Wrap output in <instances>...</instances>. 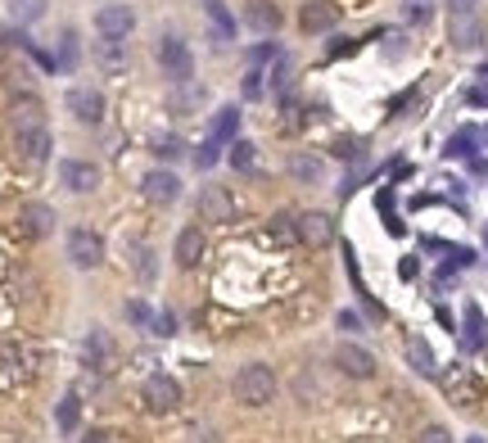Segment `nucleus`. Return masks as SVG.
<instances>
[{"mask_svg":"<svg viewBox=\"0 0 488 443\" xmlns=\"http://www.w3.org/2000/svg\"><path fill=\"white\" fill-rule=\"evenodd\" d=\"M294 226H299V240L312 244V249H326V244L335 240V222L326 218V213H299Z\"/></svg>","mask_w":488,"mask_h":443,"instance_id":"obj_13","label":"nucleus"},{"mask_svg":"<svg viewBox=\"0 0 488 443\" xmlns=\"http://www.w3.org/2000/svg\"><path fill=\"white\" fill-rule=\"evenodd\" d=\"M471 443H480V439H471Z\"/></svg>","mask_w":488,"mask_h":443,"instance_id":"obj_41","label":"nucleus"},{"mask_svg":"<svg viewBox=\"0 0 488 443\" xmlns=\"http://www.w3.org/2000/svg\"><path fill=\"white\" fill-rule=\"evenodd\" d=\"M471 105H488V91H471Z\"/></svg>","mask_w":488,"mask_h":443,"instance_id":"obj_40","label":"nucleus"},{"mask_svg":"<svg viewBox=\"0 0 488 443\" xmlns=\"http://www.w3.org/2000/svg\"><path fill=\"white\" fill-rule=\"evenodd\" d=\"M68 113L77 122H86V127H100L105 122V96L96 87H73L68 91Z\"/></svg>","mask_w":488,"mask_h":443,"instance_id":"obj_8","label":"nucleus"},{"mask_svg":"<svg viewBox=\"0 0 488 443\" xmlns=\"http://www.w3.org/2000/svg\"><path fill=\"white\" fill-rule=\"evenodd\" d=\"M416 443H452V435H448L443 426H425V430L416 435Z\"/></svg>","mask_w":488,"mask_h":443,"instance_id":"obj_36","label":"nucleus"},{"mask_svg":"<svg viewBox=\"0 0 488 443\" xmlns=\"http://www.w3.org/2000/svg\"><path fill=\"white\" fill-rule=\"evenodd\" d=\"M77 421H82V403H77V394H68V398L59 403V412H55V426L68 435V430H77Z\"/></svg>","mask_w":488,"mask_h":443,"instance_id":"obj_25","label":"nucleus"},{"mask_svg":"<svg viewBox=\"0 0 488 443\" xmlns=\"http://www.w3.org/2000/svg\"><path fill=\"white\" fill-rule=\"evenodd\" d=\"M127 317H131L136 326H149V322H154V313H149L140 299H131V304H127Z\"/></svg>","mask_w":488,"mask_h":443,"instance_id":"obj_35","label":"nucleus"},{"mask_svg":"<svg viewBox=\"0 0 488 443\" xmlns=\"http://www.w3.org/2000/svg\"><path fill=\"white\" fill-rule=\"evenodd\" d=\"M59 64H64V68H77V32H64V36H59Z\"/></svg>","mask_w":488,"mask_h":443,"instance_id":"obj_31","label":"nucleus"},{"mask_svg":"<svg viewBox=\"0 0 488 443\" xmlns=\"http://www.w3.org/2000/svg\"><path fill=\"white\" fill-rule=\"evenodd\" d=\"M149 331H154V335H172V331H177V322H172L168 313H158V317L149 322Z\"/></svg>","mask_w":488,"mask_h":443,"instance_id":"obj_37","label":"nucleus"},{"mask_svg":"<svg viewBox=\"0 0 488 443\" xmlns=\"http://www.w3.org/2000/svg\"><path fill=\"white\" fill-rule=\"evenodd\" d=\"M149 154H154V159H163V163H168V159L177 163V159L186 154V140H181V136H154V145H149Z\"/></svg>","mask_w":488,"mask_h":443,"instance_id":"obj_24","label":"nucleus"},{"mask_svg":"<svg viewBox=\"0 0 488 443\" xmlns=\"http://www.w3.org/2000/svg\"><path fill=\"white\" fill-rule=\"evenodd\" d=\"M204 253H208V240H204V231L199 226H181V235H177V267H199L204 263Z\"/></svg>","mask_w":488,"mask_h":443,"instance_id":"obj_14","label":"nucleus"},{"mask_svg":"<svg viewBox=\"0 0 488 443\" xmlns=\"http://www.w3.org/2000/svg\"><path fill=\"white\" fill-rule=\"evenodd\" d=\"M82 443H109V435H105V430H96V435H86Z\"/></svg>","mask_w":488,"mask_h":443,"instance_id":"obj_39","label":"nucleus"},{"mask_svg":"<svg viewBox=\"0 0 488 443\" xmlns=\"http://www.w3.org/2000/svg\"><path fill=\"white\" fill-rule=\"evenodd\" d=\"M262 96V68H249L244 73V100H258Z\"/></svg>","mask_w":488,"mask_h":443,"instance_id":"obj_33","label":"nucleus"},{"mask_svg":"<svg viewBox=\"0 0 488 443\" xmlns=\"http://www.w3.org/2000/svg\"><path fill=\"white\" fill-rule=\"evenodd\" d=\"M236 131H240V109H236V105H222V109L213 113V131H208V136H213L218 145H227V140H236Z\"/></svg>","mask_w":488,"mask_h":443,"instance_id":"obj_22","label":"nucleus"},{"mask_svg":"<svg viewBox=\"0 0 488 443\" xmlns=\"http://www.w3.org/2000/svg\"><path fill=\"white\" fill-rule=\"evenodd\" d=\"M443 385H448V394H452V398H471V394H475V385L466 380V371H448V376H443Z\"/></svg>","mask_w":488,"mask_h":443,"instance_id":"obj_29","label":"nucleus"},{"mask_svg":"<svg viewBox=\"0 0 488 443\" xmlns=\"http://www.w3.org/2000/svg\"><path fill=\"white\" fill-rule=\"evenodd\" d=\"M231 168H236V172H249V168H253V145H249V140H231Z\"/></svg>","mask_w":488,"mask_h":443,"instance_id":"obj_30","label":"nucleus"},{"mask_svg":"<svg viewBox=\"0 0 488 443\" xmlns=\"http://www.w3.org/2000/svg\"><path fill=\"white\" fill-rule=\"evenodd\" d=\"M100 64H105L109 73H122V64H127V50H122V41H100Z\"/></svg>","mask_w":488,"mask_h":443,"instance_id":"obj_28","label":"nucleus"},{"mask_svg":"<svg viewBox=\"0 0 488 443\" xmlns=\"http://www.w3.org/2000/svg\"><path fill=\"white\" fill-rule=\"evenodd\" d=\"M244 23H249L253 32L271 36V32H280V5H276V0H249V5H244Z\"/></svg>","mask_w":488,"mask_h":443,"instance_id":"obj_15","label":"nucleus"},{"mask_svg":"<svg viewBox=\"0 0 488 443\" xmlns=\"http://www.w3.org/2000/svg\"><path fill=\"white\" fill-rule=\"evenodd\" d=\"M290 177L303 181V186H317V181L326 177V163L312 159V154H290Z\"/></svg>","mask_w":488,"mask_h":443,"instance_id":"obj_21","label":"nucleus"},{"mask_svg":"<svg viewBox=\"0 0 488 443\" xmlns=\"http://www.w3.org/2000/svg\"><path fill=\"white\" fill-rule=\"evenodd\" d=\"M407 362H412V371H416V376H439L434 353H430V344H425V339H407Z\"/></svg>","mask_w":488,"mask_h":443,"instance_id":"obj_23","label":"nucleus"},{"mask_svg":"<svg viewBox=\"0 0 488 443\" xmlns=\"http://www.w3.org/2000/svg\"><path fill=\"white\" fill-rule=\"evenodd\" d=\"M23 231H27L32 240L50 235V231H55V209H50V204H27V209H23Z\"/></svg>","mask_w":488,"mask_h":443,"instance_id":"obj_20","label":"nucleus"},{"mask_svg":"<svg viewBox=\"0 0 488 443\" xmlns=\"http://www.w3.org/2000/svg\"><path fill=\"white\" fill-rule=\"evenodd\" d=\"M335 366H340L349 380H371V376H375V357L366 353L362 344H340V348H335Z\"/></svg>","mask_w":488,"mask_h":443,"instance_id":"obj_12","label":"nucleus"},{"mask_svg":"<svg viewBox=\"0 0 488 443\" xmlns=\"http://www.w3.org/2000/svg\"><path fill=\"white\" fill-rule=\"evenodd\" d=\"M140 195H145L149 204H177V200H181V177H177L172 168H154V172L140 177Z\"/></svg>","mask_w":488,"mask_h":443,"instance_id":"obj_6","label":"nucleus"},{"mask_svg":"<svg viewBox=\"0 0 488 443\" xmlns=\"http://www.w3.org/2000/svg\"><path fill=\"white\" fill-rule=\"evenodd\" d=\"M475 5H480V0H448L452 14H475Z\"/></svg>","mask_w":488,"mask_h":443,"instance_id":"obj_38","label":"nucleus"},{"mask_svg":"<svg viewBox=\"0 0 488 443\" xmlns=\"http://www.w3.org/2000/svg\"><path fill=\"white\" fill-rule=\"evenodd\" d=\"M335 23H340V5H335V0H308V5L299 9V27H303L308 36L330 32Z\"/></svg>","mask_w":488,"mask_h":443,"instance_id":"obj_11","label":"nucleus"},{"mask_svg":"<svg viewBox=\"0 0 488 443\" xmlns=\"http://www.w3.org/2000/svg\"><path fill=\"white\" fill-rule=\"evenodd\" d=\"M14 145H18V159L23 163H32V168H41L46 159H50V131L46 127H27V131H14Z\"/></svg>","mask_w":488,"mask_h":443,"instance_id":"obj_10","label":"nucleus"},{"mask_svg":"<svg viewBox=\"0 0 488 443\" xmlns=\"http://www.w3.org/2000/svg\"><path fill=\"white\" fill-rule=\"evenodd\" d=\"M271 235L276 240H299V226H294V218H271Z\"/></svg>","mask_w":488,"mask_h":443,"instance_id":"obj_34","label":"nucleus"},{"mask_svg":"<svg viewBox=\"0 0 488 443\" xmlns=\"http://www.w3.org/2000/svg\"><path fill=\"white\" fill-rule=\"evenodd\" d=\"M434 18V0H402V23H430Z\"/></svg>","mask_w":488,"mask_h":443,"instance_id":"obj_27","label":"nucleus"},{"mask_svg":"<svg viewBox=\"0 0 488 443\" xmlns=\"http://www.w3.org/2000/svg\"><path fill=\"white\" fill-rule=\"evenodd\" d=\"M158 64H163V73H168L177 87L195 77V55H190V46H186L181 36H163V41H158Z\"/></svg>","mask_w":488,"mask_h":443,"instance_id":"obj_2","label":"nucleus"},{"mask_svg":"<svg viewBox=\"0 0 488 443\" xmlns=\"http://www.w3.org/2000/svg\"><path fill=\"white\" fill-rule=\"evenodd\" d=\"M231 389H236V398H240L244 407H267L276 398V371L262 366V362H249V366L236 371Z\"/></svg>","mask_w":488,"mask_h":443,"instance_id":"obj_1","label":"nucleus"},{"mask_svg":"<svg viewBox=\"0 0 488 443\" xmlns=\"http://www.w3.org/2000/svg\"><path fill=\"white\" fill-rule=\"evenodd\" d=\"M82 353H86V366H96V371H109V366H114V339L105 331L86 335V348H82Z\"/></svg>","mask_w":488,"mask_h":443,"instance_id":"obj_18","label":"nucleus"},{"mask_svg":"<svg viewBox=\"0 0 488 443\" xmlns=\"http://www.w3.org/2000/svg\"><path fill=\"white\" fill-rule=\"evenodd\" d=\"M14 23H41L46 18V0H9Z\"/></svg>","mask_w":488,"mask_h":443,"instance_id":"obj_26","label":"nucleus"},{"mask_svg":"<svg viewBox=\"0 0 488 443\" xmlns=\"http://www.w3.org/2000/svg\"><path fill=\"white\" fill-rule=\"evenodd\" d=\"M448 36H452V46H457V50H471V46H480V41H484V23H480L475 14H452Z\"/></svg>","mask_w":488,"mask_h":443,"instance_id":"obj_17","label":"nucleus"},{"mask_svg":"<svg viewBox=\"0 0 488 443\" xmlns=\"http://www.w3.org/2000/svg\"><path fill=\"white\" fill-rule=\"evenodd\" d=\"M204 14H208V27H213V41H236V18H231V9L222 5V0H208L204 5Z\"/></svg>","mask_w":488,"mask_h":443,"instance_id":"obj_19","label":"nucleus"},{"mask_svg":"<svg viewBox=\"0 0 488 443\" xmlns=\"http://www.w3.org/2000/svg\"><path fill=\"white\" fill-rule=\"evenodd\" d=\"M140 398H145V407H149L154 417H168V412H177V407H181V385H177L172 376H163V371H158V376H149V380H145V394H140Z\"/></svg>","mask_w":488,"mask_h":443,"instance_id":"obj_4","label":"nucleus"},{"mask_svg":"<svg viewBox=\"0 0 488 443\" xmlns=\"http://www.w3.org/2000/svg\"><path fill=\"white\" fill-rule=\"evenodd\" d=\"M68 258H73V267H82V272L100 267V263H105V240H100V231L73 226V231H68Z\"/></svg>","mask_w":488,"mask_h":443,"instance_id":"obj_3","label":"nucleus"},{"mask_svg":"<svg viewBox=\"0 0 488 443\" xmlns=\"http://www.w3.org/2000/svg\"><path fill=\"white\" fill-rule=\"evenodd\" d=\"M96 32H100V41H127L136 32V9L131 5H105L96 14Z\"/></svg>","mask_w":488,"mask_h":443,"instance_id":"obj_5","label":"nucleus"},{"mask_svg":"<svg viewBox=\"0 0 488 443\" xmlns=\"http://www.w3.org/2000/svg\"><path fill=\"white\" fill-rule=\"evenodd\" d=\"M9 122H14V131H27V127H46V105H41L36 96H18V100L9 105Z\"/></svg>","mask_w":488,"mask_h":443,"instance_id":"obj_16","label":"nucleus"},{"mask_svg":"<svg viewBox=\"0 0 488 443\" xmlns=\"http://www.w3.org/2000/svg\"><path fill=\"white\" fill-rule=\"evenodd\" d=\"M218 159H222V145H218V140H213V136H208V140H204V145H199V154H195V163H199V168H204V172H208V168H213V163H218Z\"/></svg>","mask_w":488,"mask_h":443,"instance_id":"obj_32","label":"nucleus"},{"mask_svg":"<svg viewBox=\"0 0 488 443\" xmlns=\"http://www.w3.org/2000/svg\"><path fill=\"white\" fill-rule=\"evenodd\" d=\"M199 218L204 222H236V195L227 186H204L199 191Z\"/></svg>","mask_w":488,"mask_h":443,"instance_id":"obj_7","label":"nucleus"},{"mask_svg":"<svg viewBox=\"0 0 488 443\" xmlns=\"http://www.w3.org/2000/svg\"><path fill=\"white\" fill-rule=\"evenodd\" d=\"M59 181H64L73 195H91V191L100 186V168L86 163V159H64V163H59Z\"/></svg>","mask_w":488,"mask_h":443,"instance_id":"obj_9","label":"nucleus"}]
</instances>
